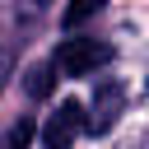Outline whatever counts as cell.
I'll use <instances>...</instances> for the list:
<instances>
[{"instance_id":"1","label":"cell","mask_w":149,"mask_h":149,"mask_svg":"<svg viewBox=\"0 0 149 149\" xmlns=\"http://www.w3.org/2000/svg\"><path fill=\"white\" fill-rule=\"evenodd\" d=\"M107 61H112L107 42H98V37H65L56 47V56H51V70H61V74H93Z\"/></svg>"},{"instance_id":"2","label":"cell","mask_w":149,"mask_h":149,"mask_svg":"<svg viewBox=\"0 0 149 149\" xmlns=\"http://www.w3.org/2000/svg\"><path fill=\"white\" fill-rule=\"evenodd\" d=\"M84 130V102H61L47 121H42V144L47 149H70L74 144V135Z\"/></svg>"},{"instance_id":"3","label":"cell","mask_w":149,"mask_h":149,"mask_svg":"<svg viewBox=\"0 0 149 149\" xmlns=\"http://www.w3.org/2000/svg\"><path fill=\"white\" fill-rule=\"evenodd\" d=\"M121 107H126V88H121L116 79L98 84V93H93V116H84V130H88V135H107V130L116 126Z\"/></svg>"},{"instance_id":"4","label":"cell","mask_w":149,"mask_h":149,"mask_svg":"<svg viewBox=\"0 0 149 149\" xmlns=\"http://www.w3.org/2000/svg\"><path fill=\"white\" fill-rule=\"evenodd\" d=\"M51 84H56L51 61H37V65H28V70H23V88H28V98H47V93H51Z\"/></svg>"},{"instance_id":"5","label":"cell","mask_w":149,"mask_h":149,"mask_svg":"<svg viewBox=\"0 0 149 149\" xmlns=\"http://www.w3.org/2000/svg\"><path fill=\"white\" fill-rule=\"evenodd\" d=\"M102 5H107V0H70V5H65V28L74 33V28H79V23H88Z\"/></svg>"},{"instance_id":"6","label":"cell","mask_w":149,"mask_h":149,"mask_svg":"<svg viewBox=\"0 0 149 149\" xmlns=\"http://www.w3.org/2000/svg\"><path fill=\"white\" fill-rule=\"evenodd\" d=\"M28 140H33V121L23 116V121H14V126L5 130V140H0V149H28Z\"/></svg>"},{"instance_id":"7","label":"cell","mask_w":149,"mask_h":149,"mask_svg":"<svg viewBox=\"0 0 149 149\" xmlns=\"http://www.w3.org/2000/svg\"><path fill=\"white\" fill-rule=\"evenodd\" d=\"M51 0H14V9H19V23H33V19H42V9H47Z\"/></svg>"},{"instance_id":"8","label":"cell","mask_w":149,"mask_h":149,"mask_svg":"<svg viewBox=\"0 0 149 149\" xmlns=\"http://www.w3.org/2000/svg\"><path fill=\"white\" fill-rule=\"evenodd\" d=\"M9 65H14V51H9V42H0V88H5V74H9Z\"/></svg>"}]
</instances>
